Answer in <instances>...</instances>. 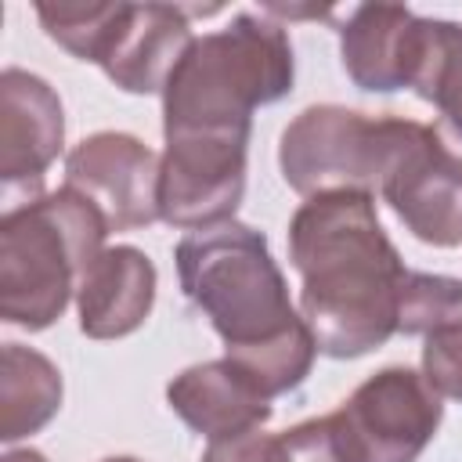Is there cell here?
<instances>
[{
    "label": "cell",
    "instance_id": "cell-14",
    "mask_svg": "<svg viewBox=\"0 0 462 462\" xmlns=\"http://www.w3.org/2000/svg\"><path fill=\"white\" fill-rule=\"evenodd\" d=\"M155 303V263L134 245H108L79 282V328L90 339H119L144 325Z\"/></svg>",
    "mask_w": 462,
    "mask_h": 462
},
{
    "label": "cell",
    "instance_id": "cell-6",
    "mask_svg": "<svg viewBox=\"0 0 462 462\" xmlns=\"http://www.w3.org/2000/svg\"><path fill=\"white\" fill-rule=\"evenodd\" d=\"M354 462H415L433 440L444 404L422 372L390 365L332 411Z\"/></svg>",
    "mask_w": 462,
    "mask_h": 462
},
{
    "label": "cell",
    "instance_id": "cell-3",
    "mask_svg": "<svg viewBox=\"0 0 462 462\" xmlns=\"http://www.w3.org/2000/svg\"><path fill=\"white\" fill-rule=\"evenodd\" d=\"M296 61L289 32L238 11L224 29L195 36L162 87V137L220 134L249 137L253 112L292 90Z\"/></svg>",
    "mask_w": 462,
    "mask_h": 462
},
{
    "label": "cell",
    "instance_id": "cell-9",
    "mask_svg": "<svg viewBox=\"0 0 462 462\" xmlns=\"http://www.w3.org/2000/svg\"><path fill=\"white\" fill-rule=\"evenodd\" d=\"M159 170L162 155L119 130L90 134L65 155V184L101 209L108 231H134L159 220Z\"/></svg>",
    "mask_w": 462,
    "mask_h": 462
},
{
    "label": "cell",
    "instance_id": "cell-10",
    "mask_svg": "<svg viewBox=\"0 0 462 462\" xmlns=\"http://www.w3.org/2000/svg\"><path fill=\"white\" fill-rule=\"evenodd\" d=\"M65 144L61 97L47 79L25 69L0 72V180L7 206L14 195L40 199L43 173ZM22 206V202H18Z\"/></svg>",
    "mask_w": 462,
    "mask_h": 462
},
{
    "label": "cell",
    "instance_id": "cell-2",
    "mask_svg": "<svg viewBox=\"0 0 462 462\" xmlns=\"http://www.w3.org/2000/svg\"><path fill=\"white\" fill-rule=\"evenodd\" d=\"M184 296L209 318L227 354L263 397L296 390L314 365L318 343L289 300L267 238L238 220L188 231L177 249Z\"/></svg>",
    "mask_w": 462,
    "mask_h": 462
},
{
    "label": "cell",
    "instance_id": "cell-22",
    "mask_svg": "<svg viewBox=\"0 0 462 462\" xmlns=\"http://www.w3.org/2000/svg\"><path fill=\"white\" fill-rule=\"evenodd\" d=\"M0 462H47L40 451H32V448H18V451H7Z\"/></svg>",
    "mask_w": 462,
    "mask_h": 462
},
{
    "label": "cell",
    "instance_id": "cell-4",
    "mask_svg": "<svg viewBox=\"0 0 462 462\" xmlns=\"http://www.w3.org/2000/svg\"><path fill=\"white\" fill-rule=\"evenodd\" d=\"M105 235L108 224L101 209L69 184L4 209L0 318L29 332L54 325L101 256Z\"/></svg>",
    "mask_w": 462,
    "mask_h": 462
},
{
    "label": "cell",
    "instance_id": "cell-1",
    "mask_svg": "<svg viewBox=\"0 0 462 462\" xmlns=\"http://www.w3.org/2000/svg\"><path fill=\"white\" fill-rule=\"evenodd\" d=\"M289 260L300 274V318L318 354L361 357L397 332L408 267L386 238L372 195L307 199L289 220Z\"/></svg>",
    "mask_w": 462,
    "mask_h": 462
},
{
    "label": "cell",
    "instance_id": "cell-12",
    "mask_svg": "<svg viewBox=\"0 0 462 462\" xmlns=\"http://www.w3.org/2000/svg\"><path fill=\"white\" fill-rule=\"evenodd\" d=\"M422 22L426 18L397 4L354 7L339 25V54L354 87L372 94L411 87L422 51Z\"/></svg>",
    "mask_w": 462,
    "mask_h": 462
},
{
    "label": "cell",
    "instance_id": "cell-8",
    "mask_svg": "<svg viewBox=\"0 0 462 462\" xmlns=\"http://www.w3.org/2000/svg\"><path fill=\"white\" fill-rule=\"evenodd\" d=\"M379 195L419 242L437 249L462 245V162L440 144L433 126L401 119Z\"/></svg>",
    "mask_w": 462,
    "mask_h": 462
},
{
    "label": "cell",
    "instance_id": "cell-20",
    "mask_svg": "<svg viewBox=\"0 0 462 462\" xmlns=\"http://www.w3.org/2000/svg\"><path fill=\"white\" fill-rule=\"evenodd\" d=\"M422 375L440 397H451L462 404V325H451V328L426 336Z\"/></svg>",
    "mask_w": 462,
    "mask_h": 462
},
{
    "label": "cell",
    "instance_id": "cell-15",
    "mask_svg": "<svg viewBox=\"0 0 462 462\" xmlns=\"http://www.w3.org/2000/svg\"><path fill=\"white\" fill-rule=\"evenodd\" d=\"M61 408V372L32 346L4 343L0 354V440L40 433Z\"/></svg>",
    "mask_w": 462,
    "mask_h": 462
},
{
    "label": "cell",
    "instance_id": "cell-17",
    "mask_svg": "<svg viewBox=\"0 0 462 462\" xmlns=\"http://www.w3.org/2000/svg\"><path fill=\"white\" fill-rule=\"evenodd\" d=\"M462 325V282L448 274L411 271L401 282V310L397 332L404 336H430L440 328Z\"/></svg>",
    "mask_w": 462,
    "mask_h": 462
},
{
    "label": "cell",
    "instance_id": "cell-7",
    "mask_svg": "<svg viewBox=\"0 0 462 462\" xmlns=\"http://www.w3.org/2000/svg\"><path fill=\"white\" fill-rule=\"evenodd\" d=\"M245 152L249 137H166L159 170V220L180 231H202L235 220V209L245 195Z\"/></svg>",
    "mask_w": 462,
    "mask_h": 462
},
{
    "label": "cell",
    "instance_id": "cell-21",
    "mask_svg": "<svg viewBox=\"0 0 462 462\" xmlns=\"http://www.w3.org/2000/svg\"><path fill=\"white\" fill-rule=\"evenodd\" d=\"M202 462H282L278 451V433H238V437H224V440H209Z\"/></svg>",
    "mask_w": 462,
    "mask_h": 462
},
{
    "label": "cell",
    "instance_id": "cell-11",
    "mask_svg": "<svg viewBox=\"0 0 462 462\" xmlns=\"http://www.w3.org/2000/svg\"><path fill=\"white\" fill-rule=\"evenodd\" d=\"M188 7L177 4H123L119 22L101 51L105 76L126 94H162L177 61L191 47Z\"/></svg>",
    "mask_w": 462,
    "mask_h": 462
},
{
    "label": "cell",
    "instance_id": "cell-23",
    "mask_svg": "<svg viewBox=\"0 0 462 462\" xmlns=\"http://www.w3.org/2000/svg\"><path fill=\"white\" fill-rule=\"evenodd\" d=\"M101 462H141V458H130V455H116V458H101Z\"/></svg>",
    "mask_w": 462,
    "mask_h": 462
},
{
    "label": "cell",
    "instance_id": "cell-13",
    "mask_svg": "<svg viewBox=\"0 0 462 462\" xmlns=\"http://www.w3.org/2000/svg\"><path fill=\"white\" fill-rule=\"evenodd\" d=\"M166 401L206 440L238 437L260 430L271 419V397H263L260 386L231 357L184 368L170 379Z\"/></svg>",
    "mask_w": 462,
    "mask_h": 462
},
{
    "label": "cell",
    "instance_id": "cell-5",
    "mask_svg": "<svg viewBox=\"0 0 462 462\" xmlns=\"http://www.w3.org/2000/svg\"><path fill=\"white\" fill-rule=\"evenodd\" d=\"M401 116H365L346 105H310L285 130L278 166L285 184L303 195L365 191L379 195L397 152Z\"/></svg>",
    "mask_w": 462,
    "mask_h": 462
},
{
    "label": "cell",
    "instance_id": "cell-16",
    "mask_svg": "<svg viewBox=\"0 0 462 462\" xmlns=\"http://www.w3.org/2000/svg\"><path fill=\"white\" fill-rule=\"evenodd\" d=\"M411 90L437 108L433 134L462 162V25L448 18L422 22V51Z\"/></svg>",
    "mask_w": 462,
    "mask_h": 462
},
{
    "label": "cell",
    "instance_id": "cell-19",
    "mask_svg": "<svg viewBox=\"0 0 462 462\" xmlns=\"http://www.w3.org/2000/svg\"><path fill=\"white\" fill-rule=\"evenodd\" d=\"M278 451H282V462H354L332 415L307 419L278 433Z\"/></svg>",
    "mask_w": 462,
    "mask_h": 462
},
{
    "label": "cell",
    "instance_id": "cell-18",
    "mask_svg": "<svg viewBox=\"0 0 462 462\" xmlns=\"http://www.w3.org/2000/svg\"><path fill=\"white\" fill-rule=\"evenodd\" d=\"M123 4H36L47 36L79 61H101Z\"/></svg>",
    "mask_w": 462,
    "mask_h": 462
}]
</instances>
